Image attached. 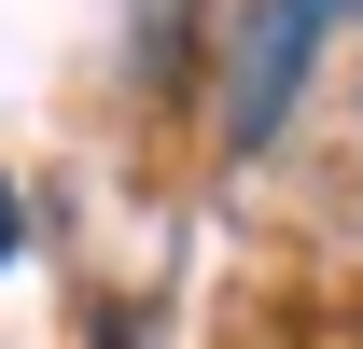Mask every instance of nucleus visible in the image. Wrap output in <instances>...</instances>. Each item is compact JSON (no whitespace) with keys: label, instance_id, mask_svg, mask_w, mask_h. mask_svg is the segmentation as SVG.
<instances>
[{"label":"nucleus","instance_id":"1","mask_svg":"<svg viewBox=\"0 0 363 349\" xmlns=\"http://www.w3.org/2000/svg\"><path fill=\"white\" fill-rule=\"evenodd\" d=\"M308 0H266V28H252V84H238V140H266L279 126V84H294V56H308Z\"/></svg>","mask_w":363,"mask_h":349},{"label":"nucleus","instance_id":"2","mask_svg":"<svg viewBox=\"0 0 363 349\" xmlns=\"http://www.w3.org/2000/svg\"><path fill=\"white\" fill-rule=\"evenodd\" d=\"M0 252H14V196H0Z\"/></svg>","mask_w":363,"mask_h":349},{"label":"nucleus","instance_id":"3","mask_svg":"<svg viewBox=\"0 0 363 349\" xmlns=\"http://www.w3.org/2000/svg\"><path fill=\"white\" fill-rule=\"evenodd\" d=\"M308 14H335V0H308Z\"/></svg>","mask_w":363,"mask_h":349},{"label":"nucleus","instance_id":"4","mask_svg":"<svg viewBox=\"0 0 363 349\" xmlns=\"http://www.w3.org/2000/svg\"><path fill=\"white\" fill-rule=\"evenodd\" d=\"M112 349H126V336H112Z\"/></svg>","mask_w":363,"mask_h":349}]
</instances>
